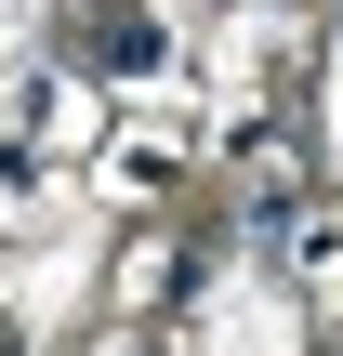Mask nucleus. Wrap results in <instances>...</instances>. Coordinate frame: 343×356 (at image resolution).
<instances>
[{"label":"nucleus","instance_id":"1","mask_svg":"<svg viewBox=\"0 0 343 356\" xmlns=\"http://www.w3.org/2000/svg\"><path fill=\"white\" fill-rule=\"evenodd\" d=\"M291 277H304L317 304L343 291V211H291Z\"/></svg>","mask_w":343,"mask_h":356}]
</instances>
